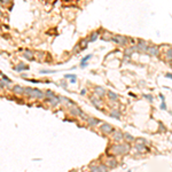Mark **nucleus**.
<instances>
[{
	"label": "nucleus",
	"mask_w": 172,
	"mask_h": 172,
	"mask_svg": "<svg viewBox=\"0 0 172 172\" xmlns=\"http://www.w3.org/2000/svg\"><path fill=\"white\" fill-rule=\"evenodd\" d=\"M130 149L131 147L127 142L126 143H115L110 147L109 153L111 155H124L130 152Z\"/></svg>",
	"instance_id": "1"
},
{
	"label": "nucleus",
	"mask_w": 172,
	"mask_h": 172,
	"mask_svg": "<svg viewBox=\"0 0 172 172\" xmlns=\"http://www.w3.org/2000/svg\"><path fill=\"white\" fill-rule=\"evenodd\" d=\"M23 94H25L29 97H35V99H44L45 97V93L44 92L37 90V88H31V87H24Z\"/></svg>",
	"instance_id": "2"
},
{
	"label": "nucleus",
	"mask_w": 172,
	"mask_h": 172,
	"mask_svg": "<svg viewBox=\"0 0 172 172\" xmlns=\"http://www.w3.org/2000/svg\"><path fill=\"white\" fill-rule=\"evenodd\" d=\"M111 41L117 44V45H127L129 41H130V38L124 37V36H119V35H114L111 37Z\"/></svg>",
	"instance_id": "3"
},
{
	"label": "nucleus",
	"mask_w": 172,
	"mask_h": 172,
	"mask_svg": "<svg viewBox=\"0 0 172 172\" xmlns=\"http://www.w3.org/2000/svg\"><path fill=\"white\" fill-rule=\"evenodd\" d=\"M135 148H137L139 152H145L146 150V145H147V141H146L145 139H141V138H139V139L135 140Z\"/></svg>",
	"instance_id": "4"
},
{
	"label": "nucleus",
	"mask_w": 172,
	"mask_h": 172,
	"mask_svg": "<svg viewBox=\"0 0 172 172\" xmlns=\"http://www.w3.org/2000/svg\"><path fill=\"white\" fill-rule=\"evenodd\" d=\"M100 130L102 131L105 134H110V133L114 132V129H112V126L110 124H108V123H103L101 126H100Z\"/></svg>",
	"instance_id": "5"
},
{
	"label": "nucleus",
	"mask_w": 172,
	"mask_h": 172,
	"mask_svg": "<svg viewBox=\"0 0 172 172\" xmlns=\"http://www.w3.org/2000/svg\"><path fill=\"white\" fill-rule=\"evenodd\" d=\"M107 169H108L107 165H91L90 166V170L93 172H99V171L105 172V171H107Z\"/></svg>",
	"instance_id": "6"
},
{
	"label": "nucleus",
	"mask_w": 172,
	"mask_h": 172,
	"mask_svg": "<svg viewBox=\"0 0 172 172\" xmlns=\"http://www.w3.org/2000/svg\"><path fill=\"white\" fill-rule=\"evenodd\" d=\"M47 102H50L51 103V106L52 107H56L59 103H61L60 102V96H52V97H48V99H45Z\"/></svg>",
	"instance_id": "7"
},
{
	"label": "nucleus",
	"mask_w": 172,
	"mask_h": 172,
	"mask_svg": "<svg viewBox=\"0 0 172 172\" xmlns=\"http://www.w3.org/2000/svg\"><path fill=\"white\" fill-rule=\"evenodd\" d=\"M137 48H138V51H140V52H147L148 46H147V44H146V41L139 40V42L137 44Z\"/></svg>",
	"instance_id": "8"
},
{
	"label": "nucleus",
	"mask_w": 172,
	"mask_h": 172,
	"mask_svg": "<svg viewBox=\"0 0 172 172\" xmlns=\"http://www.w3.org/2000/svg\"><path fill=\"white\" fill-rule=\"evenodd\" d=\"M147 52L149 53V55H153V56H157L160 54V50L157 46H148Z\"/></svg>",
	"instance_id": "9"
},
{
	"label": "nucleus",
	"mask_w": 172,
	"mask_h": 172,
	"mask_svg": "<svg viewBox=\"0 0 172 172\" xmlns=\"http://www.w3.org/2000/svg\"><path fill=\"white\" fill-rule=\"evenodd\" d=\"M23 56H24L28 61H33L35 60V54H33V52L32 51H30V50H25L24 53H23Z\"/></svg>",
	"instance_id": "10"
},
{
	"label": "nucleus",
	"mask_w": 172,
	"mask_h": 172,
	"mask_svg": "<svg viewBox=\"0 0 172 172\" xmlns=\"http://www.w3.org/2000/svg\"><path fill=\"white\" fill-rule=\"evenodd\" d=\"M106 164H107V166L109 167V169H115V167L117 166V161L115 160V158H112V157H108V160H107V163H106Z\"/></svg>",
	"instance_id": "11"
},
{
	"label": "nucleus",
	"mask_w": 172,
	"mask_h": 172,
	"mask_svg": "<svg viewBox=\"0 0 172 172\" xmlns=\"http://www.w3.org/2000/svg\"><path fill=\"white\" fill-rule=\"evenodd\" d=\"M70 114L72 115V116H80V114H82V110L79 109V108L77 107V106H75L73 105V107H71L70 108Z\"/></svg>",
	"instance_id": "12"
},
{
	"label": "nucleus",
	"mask_w": 172,
	"mask_h": 172,
	"mask_svg": "<svg viewBox=\"0 0 172 172\" xmlns=\"http://www.w3.org/2000/svg\"><path fill=\"white\" fill-rule=\"evenodd\" d=\"M86 122H87V124L90 125V126H92V127L93 126H96V125H99L100 123H101L99 119H96V118H94V117H88Z\"/></svg>",
	"instance_id": "13"
},
{
	"label": "nucleus",
	"mask_w": 172,
	"mask_h": 172,
	"mask_svg": "<svg viewBox=\"0 0 172 172\" xmlns=\"http://www.w3.org/2000/svg\"><path fill=\"white\" fill-rule=\"evenodd\" d=\"M114 134H112V137H114V140H116V141H120V140H123V138H124V134H123L120 131H115L114 130Z\"/></svg>",
	"instance_id": "14"
},
{
	"label": "nucleus",
	"mask_w": 172,
	"mask_h": 172,
	"mask_svg": "<svg viewBox=\"0 0 172 172\" xmlns=\"http://www.w3.org/2000/svg\"><path fill=\"white\" fill-rule=\"evenodd\" d=\"M99 97H100V96H97L96 94H95L94 96L91 97V102H92L93 105L95 106V108H97V109L100 108V99H99Z\"/></svg>",
	"instance_id": "15"
},
{
	"label": "nucleus",
	"mask_w": 172,
	"mask_h": 172,
	"mask_svg": "<svg viewBox=\"0 0 172 172\" xmlns=\"http://www.w3.org/2000/svg\"><path fill=\"white\" fill-rule=\"evenodd\" d=\"M99 35H100L99 31H93V32L91 33V36L88 37V41H90V42H94L95 40L99 38Z\"/></svg>",
	"instance_id": "16"
},
{
	"label": "nucleus",
	"mask_w": 172,
	"mask_h": 172,
	"mask_svg": "<svg viewBox=\"0 0 172 172\" xmlns=\"http://www.w3.org/2000/svg\"><path fill=\"white\" fill-rule=\"evenodd\" d=\"M94 92H95V94H96L97 96H100V97H102L103 95L106 94L105 88H102V87H95L94 88Z\"/></svg>",
	"instance_id": "17"
},
{
	"label": "nucleus",
	"mask_w": 172,
	"mask_h": 172,
	"mask_svg": "<svg viewBox=\"0 0 172 172\" xmlns=\"http://www.w3.org/2000/svg\"><path fill=\"white\" fill-rule=\"evenodd\" d=\"M23 91H24V87H22L20 85H15L13 87V92L15 93V94H23Z\"/></svg>",
	"instance_id": "18"
},
{
	"label": "nucleus",
	"mask_w": 172,
	"mask_h": 172,
	"mask_svg": "<svg viewBox=\"0 0 172 172\" xmlns=\"http://www.w3.org/2000/svg\"><path fill=\"white\" fill-rule=\"evenodd\" d=\"M107 94H108V97H109L111 101H117L118 100V95L116 94V93H114L112 91H108Z\"/></svg>",
	"instance_id": "19"
},
{
	"label": "nucleus",
	"mask_w": 172,
	"mask_h": 172,
	"mask_svg": "<svg viewBox=\"0 0 172 172\" xmlns=\"http://www.w3.org/2000/svg\"><path fill=\"white\" fill-rule=\"evenodd\" d=\"M28 69H29V67H27V65L23 64V63H20L18 65L15 67V71H17V72H21L23 70H28Z\"/></svg>",
	"instance_id": "20"
},
{
	"label": "nucleus",
	"mask_w": 172,
	"mask_h": 172,
	"mask_svg": "<svg viewBox=\"0 0 172 172\" xmlns=\"http://www.w3.org/2000/svg\"><path fill=\"white\" fill-rule=\"evenodd\" d=\"M110 116H111L112 118H117V119H119V118H120V112L118 111V110L114 109V110H111V111H110Z\"/></svg>",
	"instance_id": "21"
},
{
	"label": "nucleus",
	"mask_w": 172,
	"mask_h": 172,
	"mask_svg": "<svg viewBox=\"0 0 172 172\" xmlns=\"http://www.w3.org/2000/svg\"><path fill=\"white\" fill-rule=\"evenodd\" d=\"M88 38L87 39H83L82 41H79V44H78V45H79V47H80V50H84V48H86V46H87V44H88Z\"/></svg>",
	"instance_id": "22"
},
{
	"label": "nucleus",
	"mask_w": 172,
	"mask_h": 172,
	"mask_svg": "<svg viewBox=\"0 0 172 172\" xmlns=\"http://www.w3.org/2000/svg\"><path fill=\"white\" fill-rule=\"evenodd\" d=\"M92 56H93L92 54H88V55H86V56H84L82 59V61H80V63H87V61L90 60V59H92Z\"/></svg>",
	"instance_id": "23"
},
{
	"label": "nucleus",
	"mask_w": 172,
	"mask_h": 172,
	"mask_svg": "<svg viewBox=\"0 0 172 172\" xmlns=\"http://www.w3.org/2000/svg\"><path fill=\"white\" fill-rule=\"evenodd\" d=\"M64 77L65 78H70V82L73 84V83H76V78H77V76L76 75H65Z\"/></svg>",
	"instance_id": "24"
},
{
	"label": "nucleus",
	"mask_w": 172,
	"mask_h": 172,
	"mask_svg": "<svg viewBox=\"0 0 172 172\" xmlns=\"http://www.w3.org/2000/svg\"><path fill=\"white\" fill-rule=\"evenodd\" d=\"M52 96H55L54 93H53L51 90L46 91V92H45V99H48V97H52Z\"/></svg>",
	"instance_id": "25"
},
{
	"label": "nucleus",
	"mask_w": 172,
	"mask_h": 172,
	"mask_svg": "<svg viewBox=\"0 0 172 172\" xmlns=\"http://www.w3.org/2000/svg\"><path fill=\"white\" fill-rule=\"evenodd\" d=\"M124 138L127 140V141H134L135 140L134 138H133L131 134H129V133H124Z\"/></svg>",
	"instance_id": "26"
},
{
	"label": "nucleus",
	"mask_w": 172,
	"mask_h": 172,
	"mask_svg": "<svg viewBox=\"0 0 172 172\" xmlns=\"http://www.w3.org/2000/svg\"><path fill=\"white\" fill-rule=\"evenodd\" d=\"M166 57L169 60H172V50H169L166 52Z\"/></svg>",
	"instance_id": "27"
},
{
	"label": "nucleus",
	"mask_w": 172,
	"mask_h": 172,
	"mask_svg": "<svg viewBox=\"0 0 172 172\" xmlns=\"http://www.w3.org/2000/svg\"><path fill=\"white\" fill-rule=\"evenodd\" d=\"M53 72H55L54 70H41L40 71V73H53Z\"/></svg>",
	"instance_id": "28"
},
{
	"label": "nucleus",
	"mask_w": 172,
	"mask_h": 172,
	"mask_svg": "<svg viewBox=\"0 0 172 172\" xmlns=\"http://www.w3.org/2000/svg\"><path fill=\"white\" fill-rule=\"evenodd\" d=\"M0 3L3 4V5H9L12 3V0H0Z\"/></svg>",
	"instance_id": "29"
},
{
	"label": "nucleus",
	"mask_w": 172,
	"mask_h": 172,
	"mask_svg": "<svg viewBox=\"0 0 172 172\" xmlns=\"http://www.w3.org/2000/svg\"><path fill=\"white\" fill-rule=\"evenodd\" d=\"M161 109H163V110H166V109H167L166 105H165V101H162V105H161Z\"/></svg>",
	"instance_id": "30"
},
{
	"label": "nucleus",
	"mask_w": 172,
	"mask_h": 172,
	"mask_svg": "<svg viewBox=\"0 0 172 172\" xmlns=\"http://www.w3.org/2000/svg\"><path fill=\"white\" fill-rule=\"evenodd\" d=\"M145 97H146V99H147V100H149V101H153V96H152V95H149V94H146V95H145Z\"/></svg>",
	"instance_id": "31"
},
{
	"label": "nucleus",
	"mask_w": 172,
	"mask_h": 172,
	"mask_svg": "<svg viewBox=\"0 0 172 172\" xmlns=\"http://www.w3.org/2000/svg\"><path fill=\"white\" fill-rule=\"evenodd\" d=\"M3 78H4V80H5V82H7V83H8V84L10 83V79H9L8 77H6V76H3Z\"/></svg>",
	"instance_id": "32"
},
{
	"label": "nucleus",
	"mask_w": 172,
	"mask_h": 172,
	"mask_svg": "<svg viewBox=\"0 0 172 172\" xmlns=\"http://www.w3.org/2000/svg\"><path fill=\"white\" fill-rule=\"evenodd\" d=\"M61 85H62V86H63L64 88H67V84H65L64 80H62V82H61Z\"/></svg>",
	"instance_id": "33"
},
{
	"label": "nucleus",
	"mask_w": 172,
	"mask_h": 172,
	"mask_svg": "<svg viewBox=\"0 0 172 172\" xmlns=\"http://www.w3.org/2000/svg\"><path fill=\"white\" fill-rule=\"evenodd\" d=\"M165 76H166L167 78H171V79H172V73H166Z\"/></svg>",
	"instance_id": "34"
},
{
	"label": "nucleus",
	"mask_w": 172,
	"mask_h": 172,
	"mask_svg": "<svg viewBox=\"0 0 172 172\" xmlns=\"http://www.w3.org/2000/svg\"><path fill=\"white\" fill-rule=\"evenodd\" d=\"M85 93H86V90H82V92H80V94H82V95H85Z\"/></svg>",
	"instance_id": "35"
},
{
	"label": "nucleus",
	"mask_w": 172,
	"mask_h": 172,
	"mask_svg": "<svg viewBox=\"0 0 172 172\" xmlns=\"http://www.w3.org/2000/svg\"><path fill=\"white\" fill-rule=\"evenodd\" d=\"M160 97H161V99H162V101H165V97H164V96H163V95H162V94H161V95H160Z\"/></svg>",
	"instance_id": "36"
},
{
	"label": "nucleus",
	"mask_w": 172,
	"mask_h": 172,
	"mask_svg": "<svg viewBox=\"0 0 172 172\" xmlns=\"http://www.w3.org/2000/svg\"><path fill=\"white\" fill-rule=\"evenodd\" d=\"M1 15H3V13H1V9H0V16H1Z\"/></svg>",
	"instance_id": "37"
}]
</instances>
